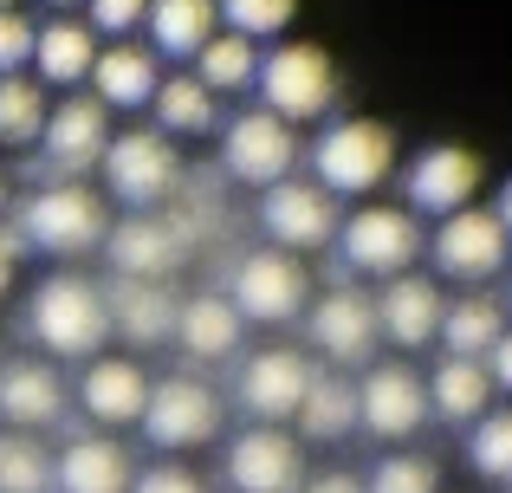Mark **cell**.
<instances>
[{
    "label": "cell",
    "instance_id": "cell-15",
    "mask_svg": "<svg viewBox=\"0 0 512 493\" xmlns=\"http://www.w3.org/2000/svg\"><path fill=\"white\" fill-rule=\"evenodd\" d=\"M428 422V390L409 364H370L357 383V429H370L376 442H409Z\"/></svg>",
    "mask_w": 512,
    "mask_h": 493
},
{
    "label": "cell",
    "instance_id": "cell-39",
    "mask_svg": "<svg viewBox=\"0 0 512 493\" xmlns=\"http://www.w3.org/2000/svg\"><path fill=\"white\" fill-rule=\"evenodd\" d=\"M85 7H91V33L124 39V33H137V26H143L150 0H85Z\"/></svg>",
    "mask_w": 512,
    "mask_h": 493
},
{
    "label": "cell",
    "instance_id": "cell-7",
    "mask_svg": "<svg viewBox=\"0 0 512 493\" xmlns=\"http://www.w3.org/2000/svg\"><path fill=\"white\" fill-rule=\"evenodd\" d=\"M331 247H338L344 273H363V279H396L409 273V260L422 253V228H415L409 208H357L350 221H338V234H331Z\"/></svg>",
    "mask_w": 512,
    "mask_h": 493
},
{
    "label": "cell",
    "instance_id": "cell-44",
    "mask_svg": "<svg viewBox=\"0 0 512 493\" xmlns=\"http://www.w3.org/2000/svg\"><path fill=\"white\" fill-rule=\"evenodd\" d=\"M13 266H20V260H13V253H0V299L13 292Z\"/></svg>",
    "mask_w": 512,
    "mask_h": 493
},
{
    "label": "cell",
    "instance_id": "cell-33",
    "mask_svg": "<svg viewBox=\"0 0 512 493\" xmlns=\"http://www.w3.org/2000/svg\"><path fill=\"white\" fill-rule=\"evenodd\" d=\"M46 91H39V78H26V72H13V78H0V143L7 150H33L39 143V130H46Z\"/></svg>",
    "mask_w": 512,
    "mask_h": 493
},
{
    "label": "cell",
    "instance_id": "cell-19",
    "mask_svg": "<svg viewBox=\"0 0 512 493\" xmlns=\"http://www.w3.org/2000/svg\"><path fill=\"white\" fill-rule=\"evenodd\" d=\"M104 253H111L117 279H169L182 266V234L169 228L163 215H130L104 228Z\"/></svg>",
    "mask_w": 512,
    "mask_h": 493
},
{
    "label": "cell",
    "instance_id": "cell-21",
    "mask_svg": "<svg viewBox=\"0 0 512 493\" xmlns=\"http://www.w3.org/2000/svg\"><path fill=\"white\" fill-rule=\"evenodd\" d=\"M175 292H169V279H117L111 292H104V318H111V331L117 338H130V344H169L175 338Z\"/></svg>",
    "mask_w": 512,
    "mask_h": 493
},
{
    "label": "cell",
    "instance_id": "cell-11",
    "mask_svg": "<svg viewBox=\"0 0 512 493\" xmlns=\"http://www.w3.org/2000/svg\"><path fill=\"white\" fill-rule=\"evenodd\" d=\"M338 202H331L318 182H299V176H286V182H273V189H260V228H266V241H273L279 253H318V247H331V234H338Z\"/></svg>",
    "mask_w": 512,
    "mask_h": 493
},
{
    "label": "cell",
    "instance_id": "cell-41",
    "mask_svg": "<svg viewBox=\"0 0 512 493\" xmlns=\"http://www.w3.org/2000/svg\"><path fill=\"white\" fill-rule=\"evenodd\" d=\"M487 377L493 390H512V331H500V344L487 351Z\"/></svg>",
    "mask_w": 512,
    "mask_h": 493
},
{
    "label": "cell",
    "instance_id": "cell-17",
    "mask_svg": "<svg viewBox=\"0 0 512 493\" xmlns=\"http://www.w3.org/2000/svg\"><path fill=\"white\" fill-rule=\"evenodd\" d=\"M305 481V461H299V442L286 429H247L227 442V487L234 493H299Z\"/></svg>",
    "mask_w": 512,
    "mask_h": 493
},
{
    "label": "cell",
    "instance_id": "cell-1",
    "mask_svg": "<svg viewBox=\"0 0 512 493\" xmlns=\"http://www.w3.org/2000/svg\"><path fill=\"white\" fill-rule=\"evenodd\" d=\"M396 176V137L376 117H331L312 137V182L338 202V195H376Z\"/></svg>",
    "mask_w": 512,
    "mask_h": 493
},
{
    "label": "cell",
    "instance_id": "cell-34",
    "mask_svg": "<svg viewBox=\"0 0 512 493\" xmlns=\"http://www.w3.org/2000/svg\"><path fill=\"white\" fill-rule=\"evenodd\" d=\"M467 461H474L480 481H500L512 487V403L506 409H487L467 435Z\"/></svg>",
    "mask_w": 512,
    "mask_h": 493
},
{
    "label": "cell",
    "instance_id": "cell-26",
    "mask_svg": "<svg viewBox=\"0 0 512 493\" xmlns=\"http://www.w3.org/2000/svg\"><path fill=\"white\" fill-rule=\"evenodd\" d=\"M506 331V305L493 299V292H461V299H441V351L448 357H474V364H487V351L500 344Z\"/></svg>",
    "mask_w": 512,
    "mask_h": 493
},
{
    "label": "cell",
    "instance_id": "cell-22",
    "mask_svg": "<svg viewBox=\"0 0 512 493\" xmlns=\"http://www.w3.org/2000/svg\"><path fill=\"white\" fill-rule=\"evenodd\" d=\"M143 403H150V377H143V364H130V357H91L85 377H78V409H85L91 422L124 429V422L143 416Z\"/></svg>",
    "mask_w": 512,
    "mask_h": 493
},
{
    "label": "cell",
    "instance_id": "cell-23",
    "mask_svg": "<svg viewBox=\"0 0 512 493\" xmlns=\"http://www.w3.org/2000/svg\"><path fill=\"white\" fill-rule=\"evenodd\" d=\"M156 85H163V65H156V52L130 46V39L98 46V59H91V91H98L104 111H143V104L156 98Z\"/></svg>",
    "mask_w": 512,
    "mask_h": 493
},
{
    "label": "cell",
    "instance_id": "cell-47",
    "mask_svg": "<svg viewBox=\"0 0 512 493\" xmlns=\"http://www.w3.org/2000/svg\"><path fill=\"white\" fill-rule=\"evenodd\" d=\"M0 7H20V0H0Z\"/></svg>",
    "mask_w": 512,
    "mask_h": 493
},
{
    "label": "cell",
    "instance_id": "cell-6",
    "mask_svg": "<svg viewBox=\"0 0 512 493\" xmlns=\"http://www.w3.org/2000/svg\"><path fill=\"white\" fill-rule=\"evenodd\" d=\"M305 299H312V273H305V260L279 247L240 253L227 273V305L240 312V325H286L305 312Z\"/></svg>",
    "mask_w": 512,
    "mask_h": 493
},
{
    "label": "cell",
    "instance_id": "cell-4",
    "mask_svg": "<svg viewBox=\"0 0 512 493\" xmlns=\"http://www.w3.org/2000/svg\"><path fill=\"white\" fill-rule=\"evenodd\" d=\"M13 228H20V241H26V247L72 260V253H91V247L104 241L111 215H104V202L85 189V182H39V189L20 202Z\"/></svg>",
    "mask_w": 512,
    "mask_h": 493
},
{
    "label": "cell",
    "instance_id": "cell-3",
    "mask_svg": "<svg viewBox=\"0 0 512 493\" xmlns=\"http://www.w3.org/2000/svg\"><path fill=\"white\" fill-rule=\"evenodd\" d=\"M26 331L46 344L52 357H91L111 338V318H104V292L85 273H52L39 279L33 305H26Z\"/></svg>",
    "mask_w": 512,
    "mask_h": 493
},
{
    "label": "cell",
    "instance_id": "cell-13",
    "mask_svg": "<svg viewBox=\"0 0 512 493\" xmlns=\"http://www.w3.org/2000/svg\"><path fill=\"white\" fill-rule=\"evenodd\" d=\"M312 377H318V370H312V357H305V351H292V344H266V351H253L247 364H240L234 396H240L247 416H260L266 429H279L286 416H299Z\"/></svg>",
    "mask_w": 512,
    "mask_h": 493
},
{
    "label": "cell",
    "instance_id": "cell-46",
    "mask_svg": "<svg viewBox=\"0 0 512 493\" xmlns=\"http://www.w3.org/2000/svg\"><path fill=\"white\" fill-rule=\"evenodd\" d=\"M46 7H78V0H46Z\"/></svg>",
    "mask_w": 512,
    "mask_h": 493
},
{
    "label": "cell",
    "instance_id": "cell-24",
    "mask_svg": "<svg viewBox=\"0 0 512 493\" xmlns=\"http://www.w3.org/2000/svg\"><path fill=\"white\" fill-rule=\"evenodd\" d=\"M52 487L59 493H130V455L111 435H78L52 461Z\"/></svg>",
    "mask_w": 512,
    "mask_h": 493
},
{
    "label": "cell",
    "instance_id": "cell-2",
    "mask_svg": "<svg viewBox=\"0 0 512 493\" xmlns=\"http://www.w3.org/2000/svg\"><path fill=\"white\" fill-rule=\"evenodd\" d=\"M253 91H260V111H273L279 124H318L338 104V65L312 39H279L273 52H260Z\"/></svg>",
    "mask_w": 512,
    "mask_h": 493
},
{
    "label": "cell",
    "instance_id": "cell-18",
    "mask_svg": "<svg viewBox=\"0 0 512 493\" xmlns=\"http://www.w3.org/2000/svg\"><path fill=\"white\" fill-rule=\"evenodd\" d=\"M376 338L396 344V351H422V344H435V325H441V286L422 273H396L383 279V292H376Z\"/></svg>",
    "mask_w": 512,
    "mask_h": 493
},
{
    "label": "cell",
    "instance_id": "cell-35",
    "mask_svg": "<svg viewBox=\"0 0 512 493\" xmlns=\"http://www.w3.org/2000/svg\"><path fill=\"white\" fill-rule=\"evenodd\" d=\"M0 493H52V455L33 435H0Z\"/></svg>",
    "mask_w": 512,
    "mask_h": 493
},
{
    "label": "cell",
    "instance_id": "cell-30",
    "mask_svg": "<svg viewBox=\"0 0 512 493\" xmlns=\"http://www.w3.org/2000/svg\"><path fill=\"white\" fill-rule=\"evenodd\" d=\"M299 429L312 435V442H344L350 429H357V383L344 377V370H318L312 390H305L299 403Z\"/></svg>",
    "mask_w": 512,
    "mask_h": 493
},
{
    "label": "cell",
    "instance_id": "cell-31",
    "mask_svg": "<svg viewBox=\"0 0 512 493\" xmlns=\"http://www.w3.org/2000/svg\"><path fill=\"white\" fill-rule=\"evenodd\" d=\"M253 72H260V46L240 39V33H214L208 46L195 52V72H188V78H195L208 98H221V91H247Z\"/></svg>",
    "mask_w": 512,
    "mask_h": 493
},
{
    "label": "cell",
    "instance_id": "cell-25",
    "mask_svg": "<svg viewBox=\"0 0 512 493\" xmlns=\"http://www.w3.org/2000/svg\"><path fill=\"white\" fill-rule=\"evenodd\" d=\"M240 312L227 305V292H195V299L175 305V344L201 364H221V357L240 351Z\"/></svg>",
    "mask_w": 512,
    "mask_h": 493
},
{
    "label": "cell",
    "instance_id": "cell-8",
    "mask_svg": "<svg viewBox=\"0 0 512 493\" xmlns=\"http://www.w3.org/2000/svg\"><path fill=\"white\" fill-rule=\"evenodd\" d=\"M480 182H487V163H480L467 143H428V150L409 156V169H402V195H409V215H461V208H474Z\"/></svg>",
    "mask_w": 512,
    "mask_h": 493
},
{
    "label": "cell",
    "instance_id": "cell-40",
    "mask_svg": "<svg viewBox=\"0 0 512 493\" xmlns=\"http://www.w3.org/2000/svg\"><path fill=\"white\" fill-rule=\"evenodd\" d=\"M130 493H201V481L188 468H175V461H156V468L130 474Z\"/></svg>",
    "mask_w": 512,
    "mask_h": 493
},
{
    "label": "cell",
    "instance_id": "cell-10",
    "mask_svg": "<svg viewBox=\"0 0 512 493\" xmlns=\"http://www.w3.org/2000/svg\"><path fill=\"white\" fill-rule=\"evenodd\" d=\"M428 260H435L441 279H461V286H487V279L506 273V228L493 221V208H461L435 228V241H422Z\"/></svg>",
    "mask_w": 512,
    "mask_h": 493
},
{
    "label": "cell",
    "instance_id": "cell-42",
    "mask_svg": "<svg viewBox=\"0 0 512 493\" xmlns=\"http://www.w3.org/2000/svg\"><path fill=\"white\" fill-rule=\"evenodd\" d=\"M493 221H500V228H506V241H512V182H506L500 195H493Z\"/></svg>",
    "mask_w": 512,
    "mask_h": 493
},
{
    "label": "cell",
    "instance_id": "cell-5",
    "mask_svg": "<svg viewBox=\"0 0 512 493\" xmlns=\"http://www.w3.org/2000/svg\"><path fill=\"white\" fill-rule=\"evenodd\" d=\"M104 169V189L130 208V215H156L175 189H182V156L163 130H124V137L104 143L98 156Z\"/></svg>",
    "mask_w": 512,
    "mask_h": 493
},
{
    "label": "cell",
    "instance_id": "cell-12",
    "mask_svg": "<svg viewBox=\"0 0 512 493\" xmlns=\"http://www.w3.org/2000/svg\"><path fill=\"white\" fill-rule=\"evenodd\" d=\"M221 163L247 189H273V182H286L299 169V130L279 124L273 111H240L221 130Z\"/></svg>",
    "mask_w": 512,
    "mask_h": 493
},
{
    "label": "cell",
    "instance_id": "cell-14",
    "mask_svg": "<svg viewBox=\"0 0 512 493\" xmlns=\"http://www.w3.org/2000/svg\"><path fill=\"white\" fill-rule=\"evenodd\" d=\"M143 435H150L156 448H201L221 435V396L208 390V383L195 377H163L150 383V403H143Z\"/></svg>",
    "mask_w": 512,
    "mask_h": 493
},
{
    "label": "cell",
    "instance_id": "cell-38",
    "mask_svg": "<svg viewBox=\"0 0 512 493\" xmlns=\"http://www.w3.org/2000/svg\"><path fill=\"white\" fill-rule=\"evenodd\" d=\"M33 33L39 26L26 20L20 7H0V78H13V72L33 65Z\"/></svg>",
    "mask_w": 512,
    "mask_h": 493
},
{
    "label": "cell",
    "instance_id": "cell-37",
    "mask_svg": "<svg viewBox=\"0 0 512 493\" xmlns=\"http://www.w3.org/2000/svg\"><path fill=\"white\" fill-rule=\"evenodd\" d=\"M441 474L428 455H383L370 468V481H363V493H435Z\"/></svg>",
    "mask_w": 512,
    "mask_h": 493
},
{
    "label": "cell",
    "instance_id": "cell-27",
    "mask_svg": "<svg viewBox=\"0 0 512 493\" xmlns=\"http://www.w3.org/2000/svg\"><path fill=\"white\" fill-rule=\"evenodd\" d=\"M422 390H428V416L467 422V429L493 409V377H487V364H474V357H441L435 377H422Z\"/></svg>",
    "mask_w": 512,
    "mask_h": 493
},
{
    "label": "cell",
    "instance_id": "cell-45",
    "mask_svg": "<svg viewBox=\"0 0 512 493\" xmlns=\"http://www.w3.org/2000/svg\"><path fill=\"white\" fill-rule=\"evenodd\" d=\"M7 202H13V189H7V176H0V215H7Z\"/></svg>",
    "mask_w": 512,
    "mask_h": 493
},
{
    "label": "cell",
    "instance_id": "cell-16",
    "mask_svg": "<svg viewBox=\"0 0 512 493\" xmlns=\"http://www.w3.org/2000/svg\"><path fill=\"white\" fill-rule=\"evenodd\" d=\"M305 331H312V351H325L338 370L350 364H370L376 357V305H370V292H357V286H338V292H325V299L305 312Z\"/></svg>",
    "mask_w": 512,
    "mask_h": 493
},
{
    "label": "cell",
    "instance_id": "cell-36",
    "mask_svg": "<svg viewBox=\"0 0 512 493\" xmlns=\"http://www.w3.org/2000/svg\"><path fill=\"white\" fill-rule=\"evenodd\" d=\"M292 13H299V0H214V20L227 26V33L240 39H279L292 26Z\"/></svg>",
    "mask_w": 512,
    "mask_h": 493
},
{
    "label": "cell",
    "instance_id": "cell-43",
    "mask_svg": "<svg viewBox=\"0 0 512 493\" xmlns=\"http://www.w3.org/2000/svg\"><path fill=\"white\" fill-rule=\"evenodd\" d=\"M312 493H363V481H350V474H325Z\"/></svg>",
    "mask_w": 512,
    "mask_h": 493
},
{
    "label": "cell",
    "instance_id": "cell-9",
    "mask_svg": "<svg viewBox=\"0 0 512 493\" xmlns=\"http://www.w3.org/2000/svg\"><path fill=\"white\" fill-rule=\"evenodd\" d=\"M111 143V111L98 98H65L46 111V130H39V163L33 182H78Z\"/></svg>",
    "mask_w": 512,
    "mask_h": 493
},
{
    "label": "cell",
    "instance_id": "cell-20",
    "mask_svg": "<svg viewBox=\"0 0 512 493\" xmlns=\"http://www.w3.org/2000/svg\"><path fill=\"white\" fill-rule=\"evenodd\" d=\"M65 416V377L39 357H13L0 364V422L7 429H52Z\"/></svg>",
    "mask_w": 512,
    "mask_h": 493
},
{
    "label": "cell",
    "instance_id": "cell-32",
    "mask_svg": "<svg viewBox=\"0 0 512 493\" xmlns=\"http://www.w3.org/2000/svg\"><path fill=\"white\" fill-rule=\"evenodd\" d=\"M150 111H156V130H163V137H208V130L221 124L214 98H208V91H201L188 72H175V78H163V85H156Z\"/></svg>",
    "mask_w": 512,
    "mask_h": 493
},
{
    "label": "cell",
    "instance_id": "cell-29",
    "mask_svg": "<svg viewBox=\"0 0 512 493\" xmlns=\"http://www.w3.org/2000/svg\"><path fill=\"white\" fill-rule=\"evenodd\" d=\"M143 33H150V52H163V59H195L221 33V20H214V0H150Z\"/></svg>",
    "mask_w": 512,
    "mask_h": 493
},
{
    "label": "cell",
    "instance_id": "cell-48",
    "mask_svg": "<svg viewBox=\"0 0 512 493\" xmlns=\"http://www.w3.org/2000/svg\"><path fill=\"white\" fill-rule=\"evenodd\" d=\"M506 299H512V279H506Z\"/></svg>",
    "mask_w": 512,
    "mask_h": 493
},
{
    "label": "cell",
    "instance_id": "cell-28",
    "mask_svg": "<svg viewBox=\"0 0 512 493\" xmlns=\"http://www.w3.org/2000/svg\"><path fill=\"white\" fill-rule=\"evenodd\" d=\"M91 59H98V39H91L85 20H46L33 33V65H39V85H85L91 78Z\"/></svg>",
    "mask_w": 512,
    "mask_h": 493
}]
</instances>
